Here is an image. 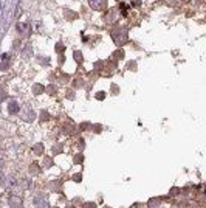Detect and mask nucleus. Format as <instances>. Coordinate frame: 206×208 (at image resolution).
<instances>
[{"mask_svg": "<svg viewBox=\"0 0 206 208\" xmlns=\"http://www.w3.org/2000/svg\"><path fill=\"white\" fill-rule=\"evenodd\" d=\"M96 98H98V99H104V98H105V93H102V92H101V93H96Z\"/></svg>", "mask_w": 206, "mask_h": 208, "instance_id": "nucleus-17", "label": "nucleus"}, {"mask_svg": "<svg viewBox=\"0 0 206 208\" xmlns=\"http://www.w3.org/2000/svg\"><path fill=\"white\" fill-rule=\"evenodd\" d=\"M56 51H64V45L62 43H57L56 45Z\"/></svg>", "mask_w": 206, "mask_h": 208, "instance_id": "nucleus-16", "label": "nucleus"}, {"mask_svg": "<svg viewBox=\"0 0 206 208\" xmlns=\"http://www.w3.org/2000/svg\"><path fill=\"white\" fill-rule=\"evenodd\" d=\"M112 39L116 45H124L129 41V33H127L125 28H115L112 31Z\"/></svg>", "mask_w": 206, "mask_h": 208, "instance_id": "nucleus-1", "label": "nucleus"}, {"mask_svg": "<svg viewBox=\"0 0 206 208\" xmlns=\"http://www.w3.org/2000/svg\"><path fill=\"white\" fill-rule=\"evenodd\" d=\"M30 172H31V174H34V175H37V174L41 172V169H39L37 165L34 163V165H31V168H30Z\"/></svg>", "mask_w": 206, "mask_h": 208, "instance_id": "nucleus-7", "label": "nucleus"}, {"mask_svg": "<svg viewBox=\"0 0 206 208\" xmlns=\"http://www.w3.org/2000/svg\"><path fill=\"white\" fill-rule=\"evenodd\" d=\"M113 58H115V59H123V58H124V51H123V50L115 51V53H113Z\"/></svg>", "mask_w": 206, "mask_h": 208, "instance_id": "nucleus-9", "label": "nucleus"}, {"mask_svg": "<svg viewBox=\"0 0 206 208\" xmlns=\"http://www.w3.org/2000/svg\"><path fill=\"white\" fill-rule=\"evenodd\" d=\"M33 90H34V93H36V95H39V93H42V92H45V87L41 85V84H34Z\"/></svg>", "mask_w": 206, "mask_h": 208, "instance_id": "nucleus-6", "label": "nucleus"}, {"mask_svg": "<svg viewBox=\"0 0 206 208\" xmlns=\"http://www.w3.org/2000/svg\"><path fill=\"white\" fill-rule=\"evenodd\" d=\"M75 61H76V62H81V61H82V54H81V51H75Z\"/></svg>", "mask_w": 206, "mask_h": 208, "instance_id": "nucleus-12", "label": "nucleus"}, {"mask_svg": "<svg viewBox=\"0 0 206 208\" xmlns=\"http://www.w3.org/2000/svg\"><path fill=\"white\" fill-rule=\"evenodd\" d=\"M65 16H67V19H76V13H73V11H65Z\"/></svg>", "mask_w": 206, "mask_h": 208, "instance_id": "nucleus-11", "label": "nucleus"}, {"mask_svg": "<svg viewBox=\"0 0 206 208\" xmlns=\"http://www.w3.org/2000/svg\"><path fill=\"white\" fill-rule=\"evenodd\" d=\"M191 0H172V5H181V3H189Z\"/></svg>", "mask_w": 206, "mask_h": 208, "instance_id": "nucleus-13", "label": "nucleus"}, {"mask_svg": "<svg viewBox=\"0 0 206 208\" xmlns=\"http://www.w3.org/2000/svg\"><path fill=\"white\" fill-rule=\"evenodd\" d=\"M45 90H48V93H51V95H53V93H54V90H56V87H54V85H48Z\"/></svg>", "mask_w": 206, "mask_h": 208, "instance_id": "nucleus-15", "label": "nucleus"}, {"mask_svg": "<svg viewBox=\"0 0 206 208\" xmlns=\"http://www.w3.org/2000/svg\"><path fill=\"white\" fill-rule=\"evenodd\" d=\"M84 208H95V205L91 204V205H84Z\"/></svg>", "mask_w": 206, "mask_h": 208, "instance_id": "nucleus-21", "label": "nucleus"}, {"mask_svg": "<svg viewBox=\"0 0 206 208\" xmlns=\"http://www.w3.org/2000/svg\"><path fill=\"white\" fill-rule=\"evenodd\" d=\"M17 28H19V33H27L28 25H25V23H19V25H17Z\"/></svg>", "mask_w": 206, "mask_h": 208, "instance_id": "nucleus-10", "label": "nucleus"}, {"mask_svg": "<svg viewBox=\"0 0 206 208\" xmlns=\"http://www.w3.org/2000/svg\"><path fill=\"white\" fill-rule=\"evenodd\" d=\"M88 3L95 11H102L107 6V0H88Z\"/></svg>", "mask_w": 206, "mask_h": 208, "instance_id": "nucleus-2", "label": "nucleus"}, {"mask_svg": "<svg viewBox=\"0 0 206 208\" xmlns=\"http://www.w3.org/2000/svg\"><path fill=\"white\" fill-rule=\"evenodd\" d=\"M82 160H84V157H82V155H78V157L75 159V163H81Z\"/></svg>", "mask_w": 206, "mask_h": 208, "instance_id": "nucleus-19", "label": "nucleus"}, {"mask_svg": "<svg viewBox=\"0 0 206 208\" xmlns=\"http://www.w3.org/2000/svg\"><path fill=\"white\" fill-rule=\"evenodd\" d=\"M9 204H11V207H14V208L22 207V200H20V197H16V196H11V197H9Z\"/></svg>", "mask_w": 206, "mask_h": 208, "instance_id": "nucleus-4", "label": "nucleus"}, {"mask_svg": "<svg viewBox=\"0 0 206 208\" xmlns=\"http://www.w3.org/2000/svg\"><path fill=\"white\" fill-rule=\"evenodd\" d=\"M19 104L17 103H14V101H11L9 104H8V114H11V115H14V114H17L19 112Z\"/></svg>", "mask_w": 206, "mask_h": 208, "instance_id": "nucleus-3", "label": "nucleus"}, {"mask_svg": "<svg viewBox=\"0 0 206 208\" xmlns=\"http://www.w3.org/2000/svg\"><path fill=\"white\" fill-rule=\"evenodd\" d=\"M118 9H121V13H123L124 17L127 16V6H125V3H120V5H118Z\"/></svg>", "mask_w": 206, "mask_h": 208, "instance_id": "nucleus-8", "label": "nucleus"}, {"mask_svg": "<svg viewBox=\"0 0 206 208\" xmlns=\"http://www.w3.org/2000/svg\"><path fill=\"white\" fill-rule=\"evenodd\" d=\"M34 117H36V115H34V112H33L31 109H28V110L23 114V120H27V121H31V120H34Z\"/></svg>", "mask_w": 206, "mask_h": 208, "instance_id": "nucleus-5", "label": "nucleus"}, {"mask_svg": "<svg viewBox=\"0 0 206 208\" xmlns=\"http://www.w3.org/2000/svg\"><path fill=\"white\" fill-rule=\"evenodd\" d=\"M41 117H42V120H48V114H47V112H45V110H42Z\"/></svg>", "mask_w": 206, "mask_h": 208, "instance_id": "nucleus-18", "label": "nucleus"}, {"mask_svg": "<svg viewBox=\"0 0 206 208\" xmlns=\"http://www.w3.org/2000/svg\"><path fill=\"white\" fill-rule=\"evenodd\" d=\"M33 149H34V151H36L37 154H42V149H43V148H42V145H41V143H39V145H36V146H34Z\"/></svg>", "mask_w": 206, "mask_h": 208, "instance_id": "nucleus-14", "label": "nucleus"}, {"mask_svg": "<svg viewBox=\"0 0 206 208\" xmlns=\"http://www.w3.org/2000/svg\"><path fill=\"white\" fill-rule=\"evenodd\" d=\"M75 180L79 182V180H81V174H76V175H75Z\"/></svg>", "mask_w": 206, "mask_h": 208, "instance_id": "nucleus-20", "label": "nucleus"}]
</instances>
